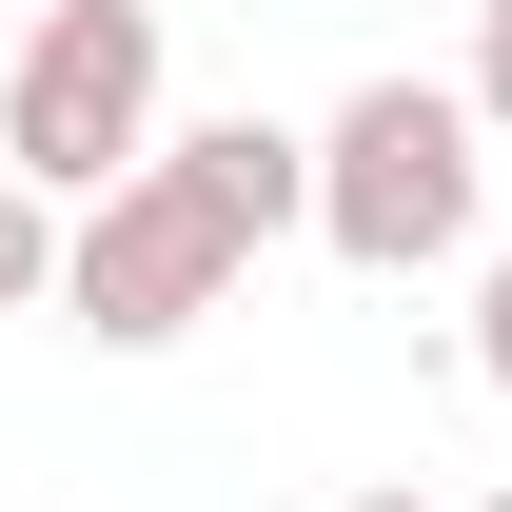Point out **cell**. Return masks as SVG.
<instances>
[{
	"mask_svg": "<svg viewBox=\"0 0 512 512\" xmlns=\"http://www.w3.org/2000/svg\"><path fill=\"white\" fill-rule=\"evenodd\" d=\"M138 158H158V0H40L20 79H0V178L99 197Z\"/></svg>",
	"mask_w": 512,
	"mask_h": 512,
	"instance_id": "3957f363",
	"label": "cell"
},
{
	"mask_svg": "<svg viewBox=\"0 0 512 512\" xmlns=\"http://www.w3.org/2000/svg\"><path fill=\"white\" fill-rule=\"evenodd\" d=\"M473 217H493V158H473L453 79H355L316 119V217L296 237H335L355 276H434V256H473Z\"/></svg>",
	"mask_w": 512,
	"mask_h": 512,
	"instance_id": "7a4b0ae2",
	"label": "cell"
},
{
	"mask_svg": "<svg viewBox=\"0 0 512 512\" xmlns=\"http://www.w3.org/2000/svg\"><path fill=\"white\" fill-rule=\"evenodd\" d=\"M453 99H473V138H512V0H473V79Z\"/></svg>",
	"mask_w": 512,
	"mask_h": 512,
	"instance_id": "5b68a950",
	"label": "cell"
},
{
	"mask_svg": "<svg viewBox=\"0 0 512 512\" xmlns=\"http://www.w3.org/2000/svg\"><path fill=\"white\" fill-rule=\"evenodd\" d=\"M493 512H512V493H493Z\"/></svg>",
	"mask_w": 512,
	"mask_h": 512,
	"instance_id": "ba28073f",
	"label": "cell"
},
{
	"mask_svg": "<svg viewBox=\"0 0 512 512\" xmlns=\"http://www.w3.org/2000/svg\"><path fill=\"white\" fill-rule=\"evenodd\" d=\"M256 276V237H237V197L197 178L178 138L138 158V178H99V197H60V316L99 335V355H178L217 296Z\"/></svg>",
	"mask_w": 512,
	"mask_h": 512,
	"instance_id": "6da1fadb",
	"label": "cell"
},
{
	"mask_svg": "<svg viewBox=\"0 0 512 512\" xmlns=\"http://www.w3.org/2000/svg\"><path fill=\"white\" fill-rule=\"evenodd\" d=\"M40 296H60V197L0 178V316H40Z\"/></svg>",
	"mask_w": 512,
	"mask_h": 512,
	"instance_id": "277c9868",
	"label": "cell"
},
{
	"mask_svg": "<svg viewBox=\"0 0 512 512\" xmlns=\"http://www.w3.org/2000/svg\"><path fill=\"white\" fill-rule=\"evenodd\" d=\"M335 512H434V493H414V473H375V493H335Z\"/></svg>",
	"mask_w": 512,
	"mask_h": 512,
	"instance_id": "52a82bcc",
	"label": "cell"
},
{
	"mask_svg": "<svg viewBox=\"0 0 512 512\" xmlns=\"http://www.w3.org/2000/svg\"><path fill=\"white\" fill-rule=\"evenodd\" d=\"M473 375L512 394V256H493V296H473Z\"/></svg>",
	"mask_w": 512,
	"mask_h": 512,
	"instance_id": "8992f818",
	"label": "cell"
}]
</instances>
